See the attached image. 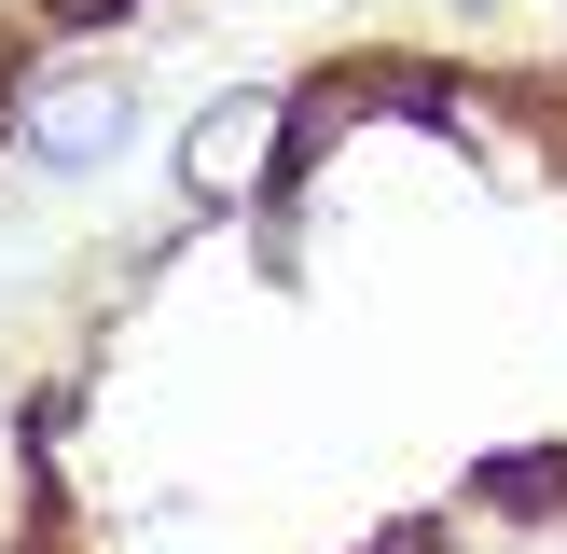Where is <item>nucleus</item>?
<instances>
[{
    "instance_id": "3",
    "label": "nucleus",
    "mask_w": 567,
    "mask_h": 554,
    "mask_svg": "<svg viewBox=\"0 0 567 554\" xmlns=\"http://www.w3.org/2000/svg\"><path fill=\"white\" fill-rule=\"evenodd\" d=\"M471 513L498 526H567V443H513V458L471 471Z\"/></svg>"
},
{
    "instance_id": "1",
    "label": "nucleus",
    "mask_w": 567,
    "mask_h": 554,
    "mask_svg": "<svg viewBox=\"0 0 567 554\" xmlns=\"http://www.w3.org/2000/svg\"><path fill=\"white\" fill-rule=\"evenodd\" d=\"M125 138H138V70H111V55H14L0 70V153L28 181H97V166H125Z\"/></svg>"
},
{
    "instance_id": "2",
    "label": "nucleus",
    "mask_w": 567,
    "mask_h": 554,
    "mask_svg": "<svg viewBox=\"0 0 567 554\" xmlns=\"http://www.w3.org/2000/svg\"><path fill=\"white\" fill-rule=\"evenodd\" d=\"M166 181H181V222H249L291 194V83L249 70L221 83V98L181 111V138H166Z\"/></svg>"
}]
</instances>
